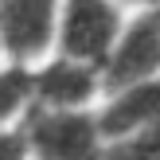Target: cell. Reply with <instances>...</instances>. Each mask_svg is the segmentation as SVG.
I'll return each mask as SVG.
<instances>
[{"mask_svg":"<svg viewBox=\"0 0 160 160\" xmlns=\"http://www.w3.org/2000/svg\"><path fill=\"white\" fill-rule=\"evenodd\" d=\"M28 160H102L106 133L94 109H39L31 106L20 125Z\"/></svg>","mask_w":160,"mask_h":160,"instance_id":"obj_1","label":"cell"},{"mask_svg":"<svg viewBox=\"0 0 160 160\" xmlns=\"http://www.w3.org/2000/svg\"><path fill=\"white\" fill-rule=\"evenodd\" d=\"M121 28H125L121 4H113V0H62L55 55L102 70V62L113 51Z\"/></svg>","mask_w":160,"mask_h":160,"instance_id":"obj_2","label":"cell"},{"mask_svg":"<svg viewBox=\"0 0 160 160\" xmlns=\"http://www.w3.org/2000/svg\"><path fill=\"white\" fill-rule=\"evenodd\" d=\"M62 0H0V55L4 62L39 67L55 55Z\"/></svg>","mask_w":160,"mask_h":160,"instance_id":"obj_3","label":"cell"},{"mask_svg":"<svg viewBox=\"0 0 160 160\" xmlns=\"http://www.w3.org/2000/svg\"><path fill=\"white\" fill-rule=\"evenodd\" d=\"M160 74V12H141L121 28L113 51L102 62V90L113 94Z\"/></svg>","mask_w":160,"mask_h":160,"instance_id":"obj_4","label":"cell"},{"mask_svg":"<svg viewBox=\"0 0 160 160\" xmlns=\"http://www.w3.org/2000/svg\"><path fill=\"white\" fill-rule=\"evenodd\" d=\"M35 78V106L39 109H90L102 90V70L86 62L51 55L39 67H31Z\"/></svg>","mask_w":160,"mask_h":160,"instance_id":"obj_5","label":"cell"},{"mask_svg":"<svg viewBox=\"0 0 160 160\" xmlns=\"http://www.w3.org/2000/svg\"><path fill=\"white\" fill-rule=\"evenodd\" d=\"M98 125L106 133V141L125 137L133 129L160 125V74L145 78V82H133L125 90L106 94V106L98 109Z\"/></svg>","mask_w":160,"mask_h":160,"instance_id":"obj_6","label":"cell"},{"mask_svg":"<svg viewBox=\"0 0 160 160\" xmlns=\"http://www.w3.org/2000/svg\"><path fill=\"white\" fill-rule=\"evenodd\" d=\"M35 106V78L23 62H0V129H16Z\"/></svg>","mask_w":160,"mask_h":160,"instance_id":"obj_7","label":"cell"},{"mask_svg":"<svg viewBox=\"0 0 160 160\" xmlns=\"http://www.w3.org/2000/svg\"><path fill=\"white\" fill-rule=\"evenodd\" d=\"M102 160H160V125L133 129V133H125V137L106 141Z\"/></svg>","mask_w":160,"mask_h":160,"instance_id":"obj_8","label":"cell"},{"mask_svg":"<svg viewBox=\"0 0 160 160\" xmlns=\"http://www.w3.org/2000/svg\"><path fill=\"white\" fill-rule=\"evenodd\" d=\"M0 160H28V145H23L20 125L16 129H0Z\"/></svg>","mask_w":160,"mask_h":160,"instance_id":"obj_9","label":"cell"},{"mask_svg":"<svg viewBox=\"0 0 160 160\" xmlns=\"http://www.w3.org/2000/svg\"><path fill=\"white\" fill-rule=\"evenodd\" d=\"M113 4H133L141 12H160V0H113Z\"/></svg>","mask_w":160,"mask_h":160,"instance_id":"obj_10","label":"cell"},{"mask_svg":"<svg viewBox=\"0 0 160 160\" xmlns=\"http://www.w3.org/2000/svg\"><path fill=\"white\" fill-rule=\"evenodd\" d=\"M0 59H4V55H0Z\"/></svg>","mask_w":160,"mask_h":160,"instance_id":"obj_11","label":"cell"}]
</instances>
